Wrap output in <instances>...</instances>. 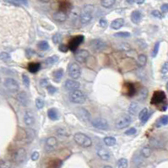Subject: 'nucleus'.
<instances>
[{
  "label": "nucleus",
  "mask_w": 168,
  "mask_h": 168,
  "mask_svg": "<svg viewBox=\"0 0 168 168\" xmlns=\"http://www.w3.org/2000/svg\"><path fill=\"white\" fill-rule=\"evenodd\" d=\"M74 140L77 144L81 147H84V148H89L92 145L91 139L88 135L83 134V133H76L74 135Z\"/></svg>",
  "instance_id": "obj_1"
},
{
  "label": "nucleus",
  "mask_w": 168,
  "mask_h": 168,
  "mask_svg": "<svg viewBox=\"0 0 168 168\" xmlns=\"http://www.w3.org/2000/svg\"><path fill=\"white\" fill-rule=\"evenodd\" d=\"M94 11V6L91 4H87L86 6L84 7V10H82L80 15V22L84 25H86L88 23H90L91 21V19L93 18Z\"/></svg>",
  "instance_id": "obj_2"
},
{
  "label": "nucleus",
  "mask_w": 168,
  "mask_h": 168,
  "mask_svg": "<svg viewBox=\"0 0 168 168\" xmlns=\"http://www.w3.org/2000/svg\"><path fill=\"white\" fill-rule=\"evenodd\" d=\"M69 99L71 102L75 103V104H83L86 101V97L84 92L79 89V90L71 91V93L69 95Z\"/></svg>",
  "instance_id": "obj_3"
},
{
  "label": "nucleus",
  "mask_w": 168,
  "mask_h": 168,
  "mask_svg": "<svg viewBox=\"0 0 168 168\" xmlns=\"http://www.w3.org/2000/svg\"><path fill=\"white\" fill-rule=\"evenodd\" d=\"M68 74L70 78L76 80L80 77L81 75V68L76 62H71L68 68Z\"/></svg>",
  "instance_id": "obj_4"
},
{
  "label": "nucleus",
  "mask_w": 168,
  "mask_h": 168,
  "mask_svg": "<svg viewBox=\"0 0 168 168\" xmlns=\"http://www.w3.org/2000/svg\"><path fill=\"white\" fill-rule=\"evenodd\" d=\"M131 123H132V118L129 115L124 114V115L120 116L117 119L116 127L118 129H123L129 126Z\"/></svg>",
  "instance_id": "obj_5"
},
{
  "label": "nucleus",
  "mask_w": 168,
  "mask_h": 168,
  "mask_svg": "<svg viewBox=\"0 0 168 168\" xmlns=\"http://www.w3.org/2000/svg\"><path fill=\"white\" fill-rule=\"evenodd\" d=\"M3 84H4V87L12 93H17L19 90V83L12 78L5 79Z\"/></svg>",
  "instance_id": "obj_6"
},
{
  "label": "nucleus",
  "mask_w": 168,
  "mask_h": 168,
  "mask_svg": "<svg viewBox=\"0 0 168 168\" xmlns=\"http://www.w3.org/2000/svg\"><path fill=\"white\" fill-rule=\"evenodd\" d=\"M91 125L94 128L101 129V130H107L109 128L108 122L102 118H96L92 119Z\"/></svg>",
  "instance_id": "obj_7"
},
{
  "label": "nucleus",
  "mask_w": 168,
  "mask_h": 168,
  "mask_svg": "<svg viewBox=\"0 0 168 168\" xmlns=\"http://www.w3.org/2000/svg\"><path fill=\"white\" fill-rule=\"evenodd\" d=\"M26 159V150L24 148L17 149L13 154V160L16 163H22Z\"/></svg>",
  "instance_id": "obj_8"
},
{
  "label": "nucleus",
  "mask_w": 168,
  "mask_h": 168,
  "mask_svg": "<svg viewBox=\"0 0 168 168\" xmlns=\"http://www.w3.org/2000/svg\"><path fill=\"white\" fill-rule=\"evenodd\" d=\"M166 101V94L162 90H157L153 94L152 99H151V104L154 105H159L162 104Z\"/></svg>",
  "instance_id": "obj_9"
},
{
  "label": "nucleus",
  "mask_w": 168,
  "mask_h": 168,
  "mask_svg": "<svg viewBox=\"0 0 168 168\" xmlns=\"http://www.w3.org/2000/svg\"><path fill=\"white\" fill-rule=\"evenodd\" d=\"M83 41H84V36H82V35L76 36L75 37H73L71 40H70V41H69V49L73 51V52H75L79 47V46H80Z\"/></svg>",
  "instance_id": "obj_10"
},
{
  "label": "nucleus",
  "mask_w": 168,
  "mask_h": 168,
  "mask_svg": "<svg viewBox=\"0 0 168 168\" xmlns=\"http://www.w3.org/2000/svg\"><path fill=\"white\" fill-rule=\"evenodd\" d=\"M75 59L77 60L79 62H84L88 59V58L90 57V53L88 52L87 50H78V51H75Z\"/></svg>",
  "instance_id": "obj_11"
},
{
  "label": "nucleus",
  "mask_w": 168,
  "mask_h": 168,
  "mask_svg": "<svg viewBox=\"0 0 168 168\" xmlns=\"http://www.w3.org/2000/svg\"><path fill=\"white\" fill-rule=\"evenodd\" d=\"M90 44L91 48L96 52H101L105 49V47H106V44L101 39H94L90 41Z\"/></svg>",
  "instance_id": "obj_12"
},
{
  "label": "nucleus",
  "mask_w": 168,
  "mask_h": 168,
  "mask_svg": "<svg viewBox=\"0 0 168 168\" xmlns=\"http://www.w3.org/2000/svg\"><path fill=\"white\" fill-rule=\"evenodd\" d=\"M57 146H58V140L56 138L53 136L47 138L46 140V145H45V149L47 152H52L56 149Z\"/></svg>",
  "instance_id": "obj_13"
},
{
  "label": "nucleus",
  "mask_w": 168,
  "mask_h": 168,
  "mask_svg": "<svg viewBox=\"0 0 168 168\" xmlns=\"http://www.w3.org/2000/svg\"><path fill=\"white\" fill-rule=\"evenodd\" d=\"M97 156H99L100 158L101 159L102 161H108L109 159L111 158V154L108 149H106L105 147L100 145L99 147H97Z\"/></svg>",
  "instance_id": "obj_14"
},
{
  "label": "nucleus",
  "mask_w": 168,
  "mask_h": 168,
  "mask_svg": "<svg viewBox=\"0 0 168 168\" xmlns=\"http://www.w3.org/2000/svg\"><path fill=\"white\" fill-rule=\"evenodd\" d=\"M77 116L82 122H89L90 120V112L83 107H79L77 109Z\"/></svg>",
  "instance_id": "obj_15"
},
{
  "label": "nucleus",
  "mask_w": 168,
  "mask_h": 168,
  "mask_svg": "<svg viewBox=\"0 0 168 168\" xmlns=\"http://www.w3.org/2000/svg\"><path fill=\"white\" fill-rule=\"evenodd\" d=\"M64 87L66 88V90L73 91V90H79L80 87V84L75 80H67L64 83Z\"/></svg>",
  "instance_id": "obj_16"
},
{
  "label": "nucleus",
  "mask_w": 168,
  "mask_h": 168,
  "mask_svg": "<svg viewBox=\"0 0 168 168\" xmlns=\"http://www.w3.org/2000/svg\"><path fill=\"white\" fill-rule=\"evenodd\" d=\"M24 122H25V124L28 127H31L32 125L34 124L35 123V117L33 115V113L30 110H27L25 112V115H24Z\"/></svg>",
  "instance_id": "obj_17"
},
{
  "label": "nucleus",
  "mask_w": 168,
  "mask_h": 168,
  "mask_svg": "<svg viewBox=\"0 0 168 168\" xmlns=\"http://www.w3.org/2000/svg\"><path fill=\"white\" fill-rule=\"evenodd\" d=\"M17 101L21 104L23 106H26L28 105L29 100L27 94L25 93V91H20L17 95Z\"/></svg>",
  "instance_id": "obj_18"
},
{
  "label": "nucleus",
  "mask_w": 168,
  "mask_h": 168,
  "mask_svg": "<svg viewBox=\"0 0 168 168\" xmlns=\"http://www.w3.org/2000/svg\"><path fill=\"white\" fill-rule=\"evenodd\" d=\"M53 18L57 21L64 22L67 19V18H68V15H67V13L66 12H63L62 10H58L56 13H54Z\"/></svg>",
  "instance_id": "obj_19"
},
{
  "label": "nucleus",
  "mask_w": 168,
  "mask_h": 168,
  "mask_svg": "<svg viewBox=\"0 0 168 168\" xmlns=\"http://www.w3.org/2000/svg\"><path fill=\"white\" fill-rule=\"evenodd\" d=\"M142 19V14L139 10H134L131 14V20L134 24H139Z\"/></svg>",
  "instance_id": "obj_20"
},
{
  "label": "nucleus",
  "mask_w": 168,
  "mask_h": 168,
  "mask_svg": "<svg viewBox=\"0 0 168 168\" xmlns=\"http://www.w3.org/2000/svg\"><path fill=\"white\" fill-rule=\"evenodd\" d=\"M149 144L150 145L153 147V148H156V149H162L164 148V143L162 140H159V139H156V138H153L149 141Z\"/></svg>",
  "instance_id": "obj_21"
},
{
  "label": "nucleus",
  "mask_w": 168,
  "mask_h": 168,
  "mask_svg": "<svg viewBox=\"0 0 168 168\" xmlns=\"http://www.w3.org/2000/svg\"><path fill=\"white\" fill-rule=\"evenodd\" d=\"M124 25V19L122 18H118V19H114L111 24V27L114 30H119V29L123 27Z\"/></svg>",
  "instance_id": "obj_22"
},
{
  "label": "nucleus",
  "mask_w": 168,
  "mask_h": 168,
  "mask_svg": "<svg viewBox=\"0 0 168 168\" xmlns=\"http://www.w3.org/2000/svg\"><path fill=\"white\" fill-rule=\"evenodd\" d=\"M58 56H57V55H53V56L48 57L47 58L45 59L44 61V65L46 66V67H50V66H52L54 63H56L58 61Z\"/></svg>",
  "instance_id": "obj_23"
},
{
  "label": "nucleus",
  "mask_w": 168,
  "mask_h": 168,
  "mask_svg": "<svg viewBox=\"0 0 168 168\" xmlns=\"http://www.w3.org/2000/svg\"><path fill=\"white\" fill-rule=\"evenodd\" d=\"M149 118V111L147 108H144L142 109L141 111L140 112V114H139V118L140 120L142 121L143 123H146V121L148 120V118Z\"/></svg>",
  "instance_id": "obj_24"
},
{
  "label": "nucleus",
  "mask_w": 168,
  "mask_h": 168,
  "mask_svg": "<svg viewBox=\"0 0 168 168\" xmlns=\"http://www.w3.org/2000/svg\"><path fill=\"white\" fill-rule=\"evenodd\" d=\"M47 116L51 120H53V121L58 119V112L55 108H50L47 111Z\"/></svg>",
  "instance_id": "obj_25"
},
{
  "label": "nucleus",
  "mask_w": 168,
  "mask_h": 168,
  "mask_svg": "<svg viewBox=\"0 0 168 168\" xmlns=\"http://www.w3.org/2000/svg\"><path fill=\"white\" fill-rule=\"evenodd\" d=\"M139 109H140V106L137 102H132L129 106V108H128V112L130 113L131 115H136L137 112H139Z\"/></svg>",
  "instance_id": "obj_26"
},
{
  "label": "nucleus",
  "mask_w": 168,
  "mask_h": 168,
  "mask_svg": "<svg viewBox=\"0 0 168 168\" xmlns=\"http://www.w3.org/2000/svg\"><path fill=\"white\" fill-rule=\"evenodd\" d=\"M41 68V63L39 62H31L28 65V70L32 74H35L38 72V70Z\"/></svg>",
  "instance_id": "obj_27"
},
{
  "label": "nucleus",
  "mask_w": 168,
  "mask_h": 168,
  "mask_svg": "<svg viewBox=\"0 0 168 168\" xmlns=\"http://www.w3.org/2000/svg\"><path fill=\"white\" fill-rule=\"evenodd\" d=\"M125 88H126V94L129 96V97H132L133 95H134V92H135V89H134V84H131V83H126L124 84Z\"/></svg>",
  "instance_id": "obj_28"
},
{
  "label": "nucleus",
  "mask_w": 168,
  "mask_h": 168,
  "mask_svg": "<svg viewBox=\"0 0 168 168\" xmlns=\"http://www.w3.org/2000/svg\"><path fill=\"white\" fill-rule=\"evenodd\" d=\"M152 154V149L149 146L144 147L143 149H141V156H143L144 158H149V156Z\"/></svg>",
  "instance_id": "obj_29"
},
{
  "label": "nucleus",
  "mask_w": 168,
  "mask_h": 168,
  "mask_svg": "<svg viewBox=\"0 0 168 168\" xmlns=\"http://www.w3.org/2000/svg\"><path fill=\"white\" fill-rule=\"evenodd\" d=\"M62 75H63V70L62 69H59L54 71L53 73V79H54V81L55 82H59L61 80V79L62 78Z\"/></svg>",
  "instance_id": "obj_30"
},
{
  "label": "nucleus",
  "mask_w": 168,
  "mask_h": 168,
  "mask_svg": "<svg viewBox=\"0 0 168 168\" xmlns=\"http://www.w3.org/2000/svg\"><path fill=\"white\" fill-rule=\"evenodd\" d=\"M62 165V162L58 159H54L52 160L48 164V168H60Z\"/></svg>",
  "instance_id": "obj_31"
},
{
  "label": "nucleus",
  "mask_w": 168,
  "mask_h": 168,
  "mask_svg": "<svg viewBox=\"0 0 168 168\" xmlns=\"http://www.w3.org/2000/svg\"><path fill=\"white\" fill-rule=\"evenodd\" d=\"M116 139L112 136H108L104 139V143L106 146H114L116 144Z\"/></svg>",
  "instance_id": "obj_32"
},
{
  "label": "nucleus",
  "mask_w": 168,
  "mask_h": 168,
  "mask_svg": "<svg viewBox=\"0 0 168 168\" xmlns=\"http://www.w3.org/2000/svg\"><path fill=\"white\" fill-rule=\"evenodd\" d=\"M116 0H101V6L106 8V9H108V8H111L114 5Z\"/></svg>",
  "instance_id": "obj_33"
},
{
  "label": "nucleus",
  "mask_w": 168,
  "mask_h": 168,
  "mask_svg": "<svg viewBox=\"0 0 168 168\" xmlns=\"http://www.w3.org/2000/svg\"><path fill=\"white\" fill-rule=\"evenodd\" d=\"M147 62V57L144 54H140L138 57V63L140 67H144L145 66Z\"/></svg>",
  "instance_id": "obj_34"
},
{
  "label": "nucleus",
  "mask_w": 168,
  "mask_h": 168,
  "mask_svg": "<svg viewBox=\"0 0 168 168\" xmlns=\"http://www.w3.org/2000/svg\"><path fill=\"white\" fill-rule=\"evenodd\" d=\"M128 162L126 158L119 159L118 162V168H128Z\"/></svg>",
  "instance_id": "obj_35"
},
{
  "label": "nucleus",
  "mask_w": 168,
  "mask_h": 168,
  "mask_svg": "<svg viewBox=\"0 0 168 168\" xmlns=\"http://www.w3.org/2000/svg\"><path fill=\"white\" fill-rule=\"evenodd\" d=\"M38 48L41 51H46L49 48V44L46 41H41L38 42Z\"/></svg>",
  "instance_id": "obj_36"
},
{
  "label": "nucleus",
  "mask_w": 168,
  "mask_h": 168,
  "mask_svg": "<svg viewBox=\"0 0 168 168\" xmlns=\"http://www.w3.org/2000/svg\"><path fill=\"white\" fill-rule=\"evenodd\" d=\"M57 134L60 136H69V131L66 128L61 127V128H58L57 129Z\"/></svg>",
  "instance_id": "obj_37"
},
{
  "label": "nucleus",
  "mask_w": 168,
  "mask_h": 168,
  "mask_svg": "<svg viewBox=\"0 0 168 168\" xmlns=\"http://www.w3.org/2000/svg\"><path fill=\"white\" fill-rule=\"evenodd\" d=\"M148 97V89L145 87H143L140 91V95H139V97L140 98V100H145Z\"/></svg>",
  "instance_id": "obj_38"
},
{
  "label": "nucleus",
  "mask_w": 168,
  "mask_h": 168,
  "mask_svg": "<svg viewBox=\"0 0 168 168\" xmlns=\"http://www.w3.org/2000/svg\"><path fill=\"white\" fill-rule=\"evenodd\" d=\"M60 10H62L63 12H66V11H68V10H70V8H71V4L68 2H62V3H60L59 5Z\"/></svg>",
  "instance_id": "obj_39"
},
{
  "label": "nucleus",
  "mask_w": 168,
  "mask_h": 168,
  "mask_svg": "<svg viewBox=\"0 0 168 168\" xmlns=\"http://www.w3.org/2000/svg\"><path fill=\"white\" fill-rule=\"evenodd\" d=\"M12 164L10 161L7 160H0V168H11Z\"/></svg>",
  "instance_id": "obj_40"
},
{
  "label": "nucleus",
  "mask_w": 168,
  "mask_h": 168,
  "mask_svg": "<svg viewBox=\"0 0 168 168\" xmlns=\"http://www.w3.org/2000/svg\"><path fill=\"white\" fill-rule=\"evenodd\" d=\"M114 37L119 38H126L130 37V33L129 32H126V31H121V32H118L114 34Z\"/></svg>",
  "instance_id": "obj_41"
},
{
  "label": "nucleus",
  "mask_w": 168,
  "mask_h": 168,
  "mask_svg": "<svg viewBox=\"0 0 168 168\" xmlns=\"http://www.w3.org/2000/svg\"><path fill=\"white\" fill-rule=\"evenodd\" d=\"M62 35L60 33H56L55 35H53V41L54 44H59L62 41Z\"/></svg>",
  "instance_id": "obj_42"
},
{
  "label": "nucleus",
  "mask_w": 168,
  "mask_h": 168,
  "mask_svg": "<svg viewBox=\"0 0 168 168\" xmlns=\"http://www.w3.org/2000/svg\"><path fill=\"white\" fill-rule=\"evenodd\" d=\"M22 80H23V84L28 88L29 85H30V78H29L28 75L26 74H23L22 75Z\"/></svg>",
  "instance_id": "obj_43"
},
{
  "label": "nucleus",
  "mask_w": 168,
  "mask_h": 168,
  "mask_svg": "<svg viewBox=\"0 0 168 168\" xmlns=\"http://www.w3.org/2000/svg\"><path fill=\"white\" fill-rule=\"evenodd\" d=\"M36 106L37 109H41L43 108L44 106V101L40 97H38L36 99Z\"/></svg>",
  "instance_id": "obj_44"
},
{
  "label": "nucleus",
  "mask_w": 168,
  "mask_h": 168,
  "mask_svg": "<svg viewBox=\"0 0 168 168\" xmlns=\"http://www.w3.org/2000/svg\"><path fill=\"white\" fill-rule=\"evenodd\" d=\"M159 47H160V42H156L154 46V48H153V52H152V57L153 58H156L159 52Z\"/></svg>",
  "instance_id": "obj_45"
},
{
  "label": "nucleus",
  "mask_w": 168,
  "mask_h": 168,
  "mask_svg": "<svg viewBox=\"0 0 168 168\" xmlns=\"http://www.w3.org/2000/svg\"><path fill=\"white\" fill-rule=\"evenodd\" d=\"M58 49L62 53H67L69 50V47L68 45H65V44H60L58 46Z\"/></svg>",
  "instance_id": "obj_46"
},
{
  "label": "nucleus",
  "mask_w": 168,
  "mask_h": 168,
  "mask_svg": "<svg viewBox=\"0 0 168 168\" xmlns=\"http://www.w3.org/2000/svg\"><path fill=\"white\" fill-rule=\"evenodd\" d=\"M160 124L161 125H166L168 124V115L162 116V118H160Z\"/></svg>",
  "instance_id": "obj_47"
},
{
  "label": "nucleus",
  "mask_w": 168,
  "mask_h": 168,
  "mask_svg": "<svg viewBox=\"0 0 168 168\" xmlns=\"http://www.w3.org/2000/svg\"><path fill=\"white\" fill-rule=\"evenodd\" d=\"M10 58V56L9 53H0V59L3 60V61H8Z\"/></svg>",
  "instance_id": "obj_48"
},
{
  "label": "nucleus",
  "mask_w": 168,
  "mask_h": 168,
  "mask_svg": "<svg viewBox=\"0 0 168 168\" xmlns=\"http://www.w3.org/2000/svg\"><path fill=\"white\" fill-rule=\"evenodd\" d=\"M10 3H15V4H25V5H27L28 4V1L27 0H9Z\"/></svg>",
  "instance_id": "obj_49"
},
{
  "label": "nucleus",
  "mask_w": 168,
  "mask_h": 168,
  "mask_svg": "<svg viewBox=\"0 0 168 168\" xmlns=\"http://www.w3.org/2000/svg\"><path fill=\"white\" fill-rule=\"evenodd\" d=\"M151 15H152L155 18H158V19H162V13L160 12L159 10H153L152 12H151Z\"/></svg>",
  "instance_id": "obj_50"
},
{
  "label": "nucleus",
  "mask_w": 168,
  "mask_h": 168,
  "mask_svg": "<svg viewBox=\"0 0 168 168\" xmlns=\"http://www.w3.org/2000/svg\"><path fill=\"white\" fill-rule=\"evenodd\" d=\"M39 157H40V154H39V152H38V151H34V152L31 154V160L33 161V162L37 161L38 159H39Z\"/></svg>",
  "instance_id": "obj_51"
},
{
  "label": "nucleus",
  "mask_w": 168,
  "mask_h": 168,
  "mask_svg": "<svg viewBox=\"0 0 168 168\" xmlns=\"http://www.w3.org/2000/svg\"><path fill=\"white\" fill-rule=\"evenodd\" d=\"M137 133V130H136V128H129V129H128V130L125 132V134L126 135H134V134H135Z\"/></svg>",
  "instance_id": "obj_52"
},
{
  "label": "nucleus",
  "mask_w": 168,
  "mask_h": 168,
  "mask_svg": "<svg viewBox=\"0 0 168 168\" xmlns=\"http://www.w3.org/2000/svg\"><path fill=\"white\" fill-rule=\"evenodd\" d=\"M168 73V62H165L164 64L162 65V74L163 75H166Z\"/></svg>",
  "instance_id": "obj_53"
},
{
  "label": "nucleus",
  "mask_w": 168,
  "mask_h": 168,
  "mask_svg": "<svg viewBox=\"0 0 168 168\" xmlns=\"http://www.w3.org/2000/svg\"><path fill=\"white\" fill-rule=\"evenodd\" d=\"M47 88V91L49 92L50 95H53L55 92H57V88L53 86V85H50L49 84Z\"/></svg>",
  "instance_id": "obj_54"
},
{
  "label": "nucleus",
  "mask_w": 168,
  "mask_h": 168,
  "mask_svg": "<svg viewBox=\"0 0 168 168\" xmlns=\"http://www.w3.org/2000/svg\"><path fill=\"white\" fill-rule=\"evenodd\" d=\"M40 85L43 88L47 87V86L49 85V82H48L47 79H42V80L40 81Z\"/></svg>",
  "instance_id": "obj_55"
},
{
  "label": "nucleus",
  "mask_w": 168,
  "mask_h": 168,
  "mask_svg": "<svg viewBox=\"0 0 168 168\" xmlns=\"http://www.w3.org/2000/svg\"><path fill=\"white\" fill-rule=\"evenodd\" d=\"M100 26L101 27H102V28H106V26H107V21H106V19H101L99 21Z\"/></svg>",
  "instance_id": "obj_56"
},
{
  "label": "nucleus",
  "mask_w": 168,
  "mask_h": 168,
  "mask_svg": "<svg viewBox=\"0 0 168 168\" xmlns=\"http://www.w3.org/2000/svg\"><path fill=\"white\" fill-rule=\"evenodd\" d=\"M121 49L123 51H128V50H130V46L128 43H123L121 45Z\"/></svg>",
  "instance_id": "obj_57"
},
{
  "label": "nucleus",
  "mask_w": 168,
  "mask_h": 168,
  "mask_svg": "<svg viewBox=\"0 0 168 168\" xmlns=\"http://www.w3.org/2000/svg\"><path fill=\"white\" fill-rule=\"evenodd\" d=\"M161 10L163 13L168 12V3H164L162 4V7H161Z\"/></svg>",
  "instance_id": "obj_58"
},
{
  "label": "nucleus",
  "mask_w": 168,
  "mask_h": 168,
  "mask_svg": "<svg viewBox=\"0 0 168 168\" xmlns=\"http://www.w3.org/2000/svg\"><path fill=\"white\" fill-rule=\"evenodd\" d=\"M135 1H136V0H126V2L129 3V4H133L134 3H135Z\"/></svg>",
  "instance_id": "obj_59"
},
{
  "label": "nucleus",
  "mask_w": 168,
  "mask_h": 168,
  "mask_svg": "<svg viewBox=\"0 0 168 168\" xmlns=\"http://www.w3.org/2000/svg\"><path fill=\"white\" fill-rule=\"evenodd\" d=\"M135 2H136L138 4H142V3H144V0H136Z\"/></svg>",
  "instance_id": "obj_60"
},
{
  "label": "nucleus",
  "mask_w": 168,
  "mask_h": 168,
  "mask_svg": "<svg viewBox=\"0 0 168 168\" xmlns=\"http://www.w3.org/2000/svg\"><path fill=\"white\" fill-rule=\"evenodd\" d=\"M40 2H41V3H48L50 0H39Z\"/></svg>",
  "instance_id": "obj_61"
},
{
  "label": "nucleus",
  "mask_w": 168,
  "mask_h": 168,
  "mask_svg": "<svg viewBox=\"0 0 168 168\" xmlns=\"http://www.w3.org/2000/svg\"><path fill=\"white\" fill-rule=\"evenodd\" d=\"M103 168H112V167L111 166H105Z\"/></svg>",
  "instance_id": "obj_62"
},
{
  "label": "nucleus",
  "mask_w": 168,
  "mask_h": 168,
  "mask_svg": "<svg viewBox=\"0 0 168 168\" xmlns=\"http://www.w3.org/2000/svg\"><path fill=\"white\" fill-rule=\"evenodd\" d=\"M166 90H168V81H167V83H166Z\"/></svg>",
  "instance_id": "obj_63"
},
{
  "label": "nucleus",
  "mask_w": 168,
  "mask_h": 168,
  "mask_svg": "<svg viewBox=\"0 0 168 168\" xmlns=\"http://www.w3.org/2000/svg\"><path fill=\"white\" fill-rule=\"evenodd\" d=\"M0 83H1V78H0Z\"/></svg>",
  "instance_id": "obj_64"
}]
</instances>
